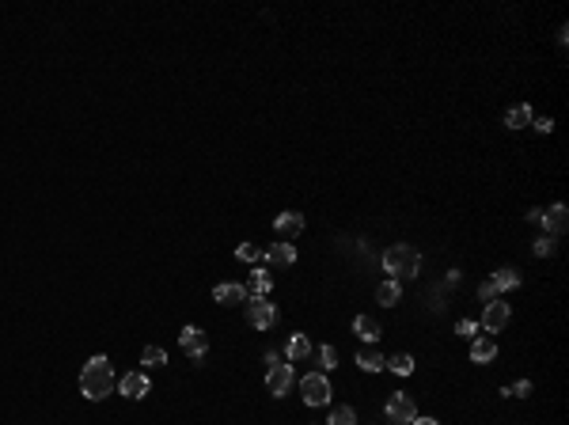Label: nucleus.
<instances>
[{
  "mask_svg": "<svg viewBox=\"0 0 569 425\" xmlns=\"http://www.w3.org/2000/svg\"><path fill=\"white\" fill-rule=\"evenodd\" d=\"M114 387H118L114 368H110V361H107L102 353H95L88 365H83V372H80V391H83V399L99 403V399H107Z\"/></svg>",
  "mask_w": 569,
  "mask_h": 425,
  "instance_id": "f257e3e1",
  "label": "nucleus"
},
{
  "mask_svg": "<svg viewBox=\"0 0 569 425\" xmlns=\"http://www.w3.org/2000/svg\"><path fill=\"white\" fill-rule=\"evenodd\" d=\"M384 270L391 273V281L417 277V273H422V251L410 247V243H395V247L384 251Z\"/></svg>",
  "mask_w": 569,
  "mask_h": 425,
  "instance_id": "f03ea898",
  "label": "nucleus"
},
{
  "mask_svg": "<svg viewBox=\"0 0 569 425\" xmlns=\"http://www.w3.org/2000/svg\"><path fill=\"white\" fill-rule=\"evenodd\" d=\"M266 365H269L266 387H269V395H274V399H281V395H288V387H293V365L277 361V353H266Z\"/></svg>",
  "mask_w": 569,
  "mask_h": 425,
  "instance_id": "7ed1b4c3",
  "label": "nucleus"
},
{
  "mask_svg": "<svg viewBox=\"0 0 569 425\" xmlns=\"http://www.w3.org/2000/svg\"><path fill=\"white\" fill-rule=\"evenodd\" d=\"M247 319L255 330H269L281 319V311H277V304H269L266 296H247Z\"/></svg>",
  "mask_w": 569,
  "mask_h": 425,
  "instance_id": "20e7f679",
  "label": "nucleus"
},
{
  "mask_svg": "<svg viewBox=\"0 0 569 425\" xmlns=\"http://www.w3.org/2000/svg\"><path fill=\"white\" fill-rule=\"evenodd\" d=\"M300 395H304V403H307V406H326L334 391H330V380H326V376L307 372L304 380H300Z\"/></svg>",
  "mask_w": 569,
  "mask_h": 425,
  "instance_id": "39448f33",
  "label": "nucleus"
},
{
  "mask_svg": "<svg viewBox=\"0 0 569 425\" xmlns=\"http://www.w3.org/2000/svg\"><path fill=\"white\" fill-rule=\"evenodd\" d=\"M387 418L395 421V425H410L417 418V406H414V399H410V395H403V391H395L387 399Z\"/></svg>",
  "mask_w": 569,
  "mask_h": 425,
  "instance_id": "423d86ee",
  "label": "nucleus"
},
{
  "mask_svg": "<svg viewBox=\"0 0 569 425\" xmlns=\"http://www.w3.org/2000/svg\"><path fill=\"white\" fill-rule=\"evenodd\" d=\"M528 221H535V224H543V228H550L554 235H562V232H565V224H569V216H565V205L558 202V205H550V213L531 209V213H528Z\"/></svg>",
  "mask_w": 569,
  "mask_h": 425,
  "instance_id": "0eeeda50",
  "label": "nucleus"
},
{
  "mask_svg": "<svg viewBox=\"0 0 569 425\" xmlns=\"http://www.w3.org/2000/svg\"><path fill=\"white\" fill-rule=\"evenodd\" d=\"M509 315H512V311H509L505 300H490L486 311H482V323L478 327L486 330V334H497L501 327H509Z\"/></svg>",
  "mask_w": 569,
  "mask_h": 425,
  "instance_id": "6e6552de",
  "label": "nucleus"
},
{
  "mask_svg": "<svg viewBox=\"0 0 569 425\" xmlns=\"http://www.w3.org/2000/svg\"><path fill=\"white\" fill-rule=\"evenodd\" d=\"M179 342H182V349L194 357V361H201L205 349H209V338H205V330H201V327H182Z\"/></svg>",
  "mask_w": 569,
  "mask_h": 425,
  "instance_id": "1a4fd4ad",
  "label": "nucleus"
},
{
  "mask_svg": "<svg viewBox=\"0 0 569 425\" xmlns=\"http://www.w3.org/2000/svg\"><path fill=\"white\" fill-rule=\"evenodd\" d=\"M118 387H122L126 399H145V395L152 391V380H148L145 372H129V376H122V384H118Z\"/></svg>",
  "mask_w": 569,
  "mask_h": 425,
  "instance_id": "9d476101",
  "label": "nucleus"
},
{
  "mask_svg": "<svg viewBox=\"0 0 569 425\" xmlns=\"http://www.w3.org/2000/svg\"><path fill=\"white\" fill-rule=\"evenodd\" d=\"M274 228H277V235H285V240H296V235L304 232V213H281L274 221Z\"/></svg>",
  "mask_w": 569,
  "mask_h": 425,
  "instance_id": "9b49d317",
  "label": "nucleus"
},
{
  "mask_svg": "<svg viewBox=\"0 0 569 425\" xmlns=\"http://www.w3.org/2000/svg\"><path fill=\"white\" fill-rule=\"evenodd\" d=\"M213 300H217V304H243V300H247V289L236 285V281H224V285L213 289Z\"/></svg>",
  "mask_w": 569,
  "mask_h": 425,
  "instance_id": "f8f14e48",
  "label": "nucleus"
},
{
  "mask_svg": "<svg viewBox=\"0 0 569 425\" xmlns=\"http://www.w3.org/2000/svg\"><path fill=\"white\" fill-rule=\"evenodd\" d=\"M266 259L274 262V266H293V262H296V247H293V243H269Z\"/></svg>",
  "mask_w": 569,
  "mask_h": 425,
  "instance_id": "ddd939ff",
  "label": "nucleus"
},
{
  "mask_svg": "<svg viewBox=\"0 0 569 425\" xmlns=\"http://www.w3.org/2000/svg\"><path fill=\"white\" fill-rule=\"evenodd\" d=\"M376 300H380V304H384V308H395L399 304V300H403V285H399V281H380V285H376Z\"/></svg>",
  "mask_w": 569,
  "mask_h": 425,
  "instance_id": "4468645a",
  "label": "nucleus"
},
{
  "mask_svg": "<svg viewBox=\"0 0 569 425\" xmlns=\"http://www.w3.org/2000/svg\"><path fill=\"white\" fill-rule=\"evenodd\" d=\"M531 118H535V115H531L528 103H516V107L505 110V126L509 129H524V126H531Z\"/></svg>",
  "mask_w": 569,
  "mask_h": 425,
  "instance_id": "2eb2a0df",
  "label": "nucleus"
},
{
  "mask_svg": "<svg viewBox=\"0 0 569 425\" xmlns=\"http://www.w3.org/2000/svg\"><path fill=\"white\" fill-rule=\"evenodd\" d=\"M493 357H497L493 338H474V342H471V361L474 365H486V361H493Z\"/></svg>",
  "mask_w": 569,
  "mask_h": 425,
  "instance_id": "dca6fc26",
  "label": "nucleus"
},
{
  "mask_svg": "<svg viewBox=\"0 0 569 425\" xmlns=\"http://www.w3.org/2000/svg\"><path fill=\"white\" fill-rule=\"evenodd\" d=\"M312 357V342H307V334H293L288 338V361H307Z\"/></svg>",
  "mask_w": 569,
  "mask_h": 425,
  "instance_id": "f3484780",
  "label": "nucleus"
},
{
  "mask_svg": "<svg viewBox=\"0 0 569 425\" xmlns=\"http://www.w3.org/2000/svg\"><path fill=\"white\" fill-rule=\"evenodd\" d=\"M353 330H357V338H365V342H380V323L368 315H357L353 319Z\"/></svg>",
  "mask_w": 569,
  "mask_h": 425,
  "instance_id": "a211bd4d",
  "label": "nucleus"
},
{
  "mask_svg": "<svg viewBox=\"0 0 569 425\" xmlns=\"http://www.w3.org/2000/svg\"><path fill=\"white\" fill-rule=\"evenodd\" d=\"M357 365L365 368V372H380V368L387 365V357L380 353V349H361V353H357Z\"/></svg>",
  "mask_w": 569,
  "mask_h": 425,
  "instance_id": "6ab92c4d",
  "label": "nucleus"
},
{
  "mask_svg": "<svg viewBox=\"0 0 569 425\" xmlns=\"http://www.w3.org/2000/svg\"><path fill=\"white\" fill-rule=\"evenodd\" d=\"M269 289H274V277H269V270H255V277H250V292H247V296H266Z\"/></svg>",
  "mask_w": 569,
  "mask_h": 425,
  "instance_id": "aec40b11",
  "label": "nucleus"
},
{
  "mask_svg": "<svg viewBox=\"0 0 569 425\" xmlns=\"http://www.w3.org/2000/svg\"><path fill=\"white\" fill-rule=\"evenodd\" d=\"M490 281L497 285V292H505V289H516V285H520V273H516V270H497Z\"/></svg>",
  "mask_w": 569,
  "mask_h": 425,
  "instance_id": "412c9836",
  "label": "nucleus"
},
{
  "mask_svg": "<svg viewBox=\"0 0 569 425\" xmlns=\"http://www.w3.org/2000/svg\"><path fill=\"white\" fill-rule=\"evenodd\" d=\"M384 368H391V372H399V376H410V372H414V357H410V353H395Z\"/></svg>",
  "mask_w": 569,
  "mask_h": 425,
  "instance_id": "4be33fe9",
  "label": "nucleus"
},
{
  "mask_svg": "<svg viewBox=\"0 0 569 425\" xmlns=\"http://www.w3.org/2000/svg\"><path fill=\"white\" fill-rule=\"evenodd\" d=\"M326 425H357V414H353V406H334Z\"/></svg>",
  "mask_w": 569,
  "mask_h": 425,
  "instance_id": "5701e85b",
  "label": "nucleus"
},
{
  "mask_svg": "<svg viewBox=\"0 0 569 425\" xmlns=\"http://www.w3.org/2000/svg\"><path fill=\"white\" fill-rule=\"evenodd\" d=\"M141 365H152V368L156 365H167V349L163 346H148L145 353H141Z\"/></svg>",
  "mask_w": 569,
  "mask_h": 425,
  "instance_id": "b1692460",
  "label": "nucleus"
},
{
  "mask_svg": "<svg viewBox=\"0 0 569 425\" xmlns=\"http://www.w3.org/2000/svg\"><path fill=\"white\" fill-rule=\"evenodd\" d=\"M262 247H255V243H239V247H236V259L239 262H258V259H262Z\"/></svg>",
  "mask_w": 569,
  "mask_h": 425,
  "instance_id": "393cba45",
  "label": "nucleus"
},
{
  "mask_svg": "<svg viewBox=\"0 0 569 425\" xmlns=\"http://www.w3.org/2000/svg\"><path fill=\"white\" fill-rule=\"evenodd\" d=\"M319 361H323V368H334V365H338V349H334V346H319Z\"/></svg>",
  "mask_w": 569,
  "mask_h": 425,
  "instance_id": "a878e982",
  "label": "nucleus"
},
{
  "mask_svg": "<svg viewBox=\"0 0 569 425\" xmlns=\"http://www.w3.org/2000/svg\"><path fill=\"white\" fill-rule=\"evenodd\" d=\"M554 247H558V243L550 240V235H543V240H535V247H531V251H535L539 259H547V254H554Z\"/></svg>",
  "mask_w": 569,
  "mask_h": 425,
  "instance_id": "bb28decb",
  "label": "nucleus"
},
{
  "mask_svg": "<svg viewBox=\"0 0 569 425\" xmlns=\"http://www.w3.org/2000/svg\"><path fill=\"white\" fill-rule=\"evenodd\" d=\"M478 300H486V304H490V300H497V285H493V281H482V285H478Z\"/></svg>",
  "mask_w": 569,
  "mask_h": 425,
  "instance_id": "cd10ccee",
  "label": "nucleus"
},
{
  "mask_svg": "<svg viewBox=\"0 0 569 425\" xmlns=\"http://www.w3.org/2000/svg\"><path fill=\"white\" fill-rule=\"evenodd\" d=\"M509 395H516V399H528V395H531V380H516V384L509 387Z\"/></svg>",
  "mask_w": 569,
  "mask_h": 425,
  "instance_id": "c85d7f7f",
  "label": "nucleus"
},
{
  "mask_svg": "<svg viewBox=\"0 0 569 425\" xmlns=\"http://www.w3.org/2000/svg\"><path fill=\"white\" fill-rule=\"evenodd\" d=\"M460 334H463V338H474V334H478V323H474V319H463V323H460Z\"/></svg>",
  "mask_w": 569,
  "mask_h": 425,
  "instance_id": "c756f323",
  "label": "nucleus"
},
{
  "mask_svg": "<svg viewBox=\"0 0 569 425\" xmlns=\"http://www.w3.org/2000/svg\"><path fill=\"white\" fill-rule=\"evenodd\" d=\"M531 126H535L539 133H550V129H554V122H550V118H531Z\"/></svg>",
  "mask_w": 569,
  "mask_h": 425,
  "instance_id": "7c9ffc66",
  "label": "nucleus"
},
{
  "mask_svg": "<svg viewBox=\"0 0 569 425\" xmlns=\"http://www.w3.org/2000/svg\"><path fill=\"white\" fill-rule=\"evenodd\" d=\"M410 425H441V421H436V418H414Z\"/></svg>",
  "mask_w": 569,
  "mask_h": 425,
  "instance_id": "2f4dec72",
  "label": "nucleus"
}]
</instances>
